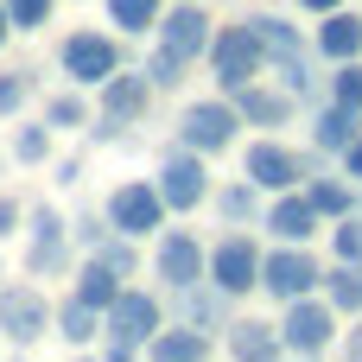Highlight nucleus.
Wrapping results in <instances>:
<instances>
[{
    "mask_svg": "<svg viewBox=\"0 0 362 362\" xmlns=\"http://www.w3.org/2000/svg\"><path fill=\"white\" fill-rule=\"evenodd\" d=\"M153 274H159V286H165V293H185V286L210 280V248H204L191 229H159Z\"/></svg>",
    "mask_w": 362,
    "mask_h": 362,
    "instance_id": "obj_5",
    "label": "nucleus"
},
{
    "mask_svg": "<svg viewBox=\"0 0 362 362\" xmlns=\"http://www.w3.org/2000/svg\"><path fill=\"white\" fill-rule=\"evenodd\" d=\"M344 350H350V356H362V325L350 331V337H344Z\"/></svg>",
    "mask_w": 362,
    "mask_h": 362,
    "instance_id": "obj_41",
    "label": "nucleus"
},
{
    "mask_svg": "<svg viewBox=\"0 0 362 362\" xmlns=\"http://www.w3.org/2000/svg\"><path fill=\"white\" fill-rule=\"evenodd\" d=\"M255 191H261V185H255L248 172H242V185L216 191V210H223V223H229V229H242V223H255V216H261V197H255Z\"/></svg>",
    "mask_w": 362,
    "mask_h": 362,
    "instance_id": "obj_26",
    "label": "nucleus"
},
{
    "mask_svg": "<svg viewBox=\"0 0 362 362\" xmlns=\"http://www.w3.org/2000/svg\"><path fill=\"white\" fill-rule=\"evenodd\" d=\"M45 153H51V121H38V127H19V134H13V159L45 165Z\"/></svg>",
    "mask_w": 362,
    "mask_h": 362,
    "instance_id": "obj_30",
    "label": "nucleus"
},
{
    "mask_svg": "<svg viewBox=\"0 0 362 362\" xmlns=\"http://www.w3.org/2000/svg\"><path fill=\"white\" fill-rule=\"evenodd\" d=\"M204 159H210V153L178 146V153L159 165V191H165V204H172V210H197V204L210 197V172H204Z\"/></svg>",
    "mask_w": 362,
    "mask_h": 362,
    "instance_id": "obj_14",
    "label": "nucleus"
},
{
    "mask_svg": "<svg viewBox=\"0 0 362 362\" xmlns=\"http://www.w3.org/2000/svg\"><path fill=\"white\" fill-rule=\"evenodd\" d=\"M165 331V312H159V299L153 293H140V286H127L115 305H108V356H134V350H153V337Z\"/></svg>",
    "mask_w": 362,
    "mask_h": 362,
    "instance_id": "obj_1",
    "label": "nucleus"
},
{
    "mask_svg": "<svg viewBox=\"0 0 362 362\" xmlns=\"http://www.w3.org/2000/svg\"><path fill=\"white\" fill-rule=\"evenodd\" d=\"M45 121H51V127H83L89 108H83V95H51V102H45Z\"/></svg>",
    "mask_w": 362,
    "mask_h": 362,
    "instance_id": "obj_33",
    "label": "nucleus"
},
{
    "mask_svg": "<svg viewBox=\"0 0 362 362\" xmlns=\"http://www.w3.org/2000/svg\"><path fill=\"white\" fill-rule=\"evenodd\" d=\"M25 95H32V70H6L0 76V115H19Z\"/></svg>",
    "mask_w": 362,
    "mask_h": 362,
    "instance_id": "obj_34",
    "label": "nucleus"
},
{
    "mask_svg": "<svg viewBox=\"0 0 362 362\" xmlns=\"http://www.w3.org/2000/svg\"><path fill=\"white\" fill-rule=\"evenodd\" d=\"M318 280H325V274H318V261L305 255V242H286V248H274V255L261 261V293L280 299V305L318 293Z\"/></svg>",
    "mask_w": 362,
    "mask_h": 362,
    "instance_id": "obj_8",
    "label": "nucleus"
},
{
    "mask_svg": "<svg viewBox=\"0 0 362 362\" xmlns=\"http://www.w3.org/2000/svg\"><path fill=\"white\" fill-rule=\"evenodd\" d=\"M235 127H242L235 95H229V102H191L185 121H178V146H191V153H223V146L235 140Z\"/></svg>",
    "mask_w": 362,
    "mask_h": 362,
    "instance_id": "obj_10",
    "label": "nucleus"
},
{
    "mask_svg": "<svg viewBox=\"0 0 362 362\" xmlns=\"http://www.w3.org/2000/svg\"><path fill=\"white\" fill-rule=\"evenodd\" d=\"M331 102H350V108H362V57L337 64V76H331Z\"/></svg>",
    "mask_w": 362,
    "mask_h": 362,
    "instance_id": "obj_31",
    "label": "nucleus"
},
{
    "mask_svg": "<svg viewBox=\"0 0 362 362\" xmlns=\"http://www.w3.org/2000/svg\"><path fill=\"white\" fill-rule=\"evenodd\" d=\"M121 280H127V274H121L115 261H102V255H89V261H83V274H76V299H89V305H102V312H108V305H115V299L127 293Z\"/></svg>",
    "mask_w": 362,
    "mask_h": 362,
    "instance_id": "obj_21",
    "label": "nucleus"
},
{
    "mask_svg": "<svg viewBox=\"0 0 362 362\" xmlns=\"http://www.w3.org/2000/svg\"><path fill=\"white\" fill-rule=\"evenodd\" d=\"M261 261H267V255H261L248 235H223V242L210 248V280H216L229 299H242L248 286H261Z\"/></svg>",
    "mask_w": 362,
    "mask_h": 362,
    "instance_id": "obj_13",
    "label": "nucleus"
},
{
    "mask_svg": "<svg viewBox=\"0 0 362 362\" xmlns=\"http://www.w3.org/2000/svg\"><path fill=\"white\" fill-rule=\"evenodd\" d=\"M153 89H159V83H153V70H115V76L95 89V95H102V102H95V108H102V121H89V140H121V127L146 115Z\"/></svg>",
    "mask_w": 362,
    "mask_h": 362,
    "instance_id": "obj_2",
    "label": "nucleus"
},
{
    "mask_svg": "<svg viewBox=\"0 0 362 362\" xmlns=\"http://www.w3.org/2000/svg\"><path fill=\"white\" fill-rule=\"evenodd\" d=\"M331 242H337V261H362V223L356 216H337V235Z\"/></svg>",
    "mask_w": 362,
    "mask_h": 362,
    "instance_id": "obj_36",
    "label": "nucleus"
},
{
    "mask_svg": "<svg viewBox=\"0 0 362 362\" xmlns=\"http://www.w3.org/2000/svg\"><path fill=\"white\" fill-rule=\"evenodd\" d=\"M299 6H305V13H318V19H325V13H337V6H344V0H299Z\"/></svg>",
    "mask_w": 362,
    "mask_h": 362,
    "instance_id": "obj_39",
    "label": "nucleus"
},
{
    "mask_svg": "<svg viewBox=\"0 0 362 362\" xmlns=\"http://www.w3.org/2000/svg\"><path fill=\"white\" fill-rule=\"evenodd\" d=\"M13 223H19V204H13V197H0V235H13Z\"/></svg>",
    "mask_w": 362,
    "mask_h": 362,
    "instance_id": "obj_38",
    "label": "nucleus"
},
{
    "mask_svg": "<svg viewBox=\"0 0 362 362\" xmlns=\"http://www.w3.org/2000/svg\"><path fill=\"white\" fill-rule=\"evenodd\" d=\"M242 172H248L261 191H293V185L318 178V153H293V146H280V140H255L248 159H242Z\"/></svg>",
    "mask_w": 362,
    "mask_h": 362,
    "instance_id": "obj_6",
    "label": "nucleus"
},
{
    "mask_svg": "<svg viewBox=\"0 0 362 362\" xmlns=\"http://www.w3.org/2000/svg\"><path fill=\"white\" fill-rule=\"evenodd\" d=\"M318 223H325V210L312 204V191H305V197H299V191H280V204L267 210V229H274L280 242H312Z\"/></svg>",
    "mask_w": 362,
    "mask_h": 362,
    "instance_id": "obj_16",
    "label": "nucleus"
},
{
    "mask_svg": "<svg viewBox=\"0 0 362 362\" xmlns=\"http://www.w3.org/2000/svg\"><path fill=\"white\" fill-rule=\"evenodd\" d=\"M248 25L261 32V45H267V57H274L280 70H286V64H312V57H305V45H299V32H293L286 19H274V13H255Z\"/></svg>",
    "mask_w": 362,
    "mask_h": 362,
    "instance_id": "obj_22",
    "label": "nucleus"
},
{
    "mask_svg": "<svg viewBox=\"0 0 362 362\" xmlns=\"http://www.w3.org/2000/svg\"><path fill=\"white\" fill-rule=\"evenodd\" d=\"M51 6H57V0H6V13H13L19 32H45V25H51Z\"/></svg>",
    "mask_w": 362,
    "mask_h": 362,
    "instance_id": "obj_32",
    "label": "nucleus"
},
{
    "mask_svg": "<svg viewBox=\"0 0 362 362\" xmlns=\"http://www.w3.org/2000/svg\"><path fill=\"white\" fill-rule=\"evenodd\" d=\"M159 19H165V0H108V25L115 32L146 38V32H159Z\"/></svg>",
    "mask_w": 362,
    "mask_h": 362,
    "instance_id": "obj_24",
    "label": "nucleus"
},
{
    "mask_svg": "<svg viewBox=\"0 0 362 362\" xmlns=\"http://www.w3.org/2000/svg\"><path fill=\"white\" fill-rule=\"evenodd\" d=\"M165 191H159V178L153 185H140V178H127V185H115V197H108V223L121 229V235H134V242H146L153 229H165Z\"/></svg>",
    "mask_w": 362,
    "mask_h": 362,
    "instance_id": "obj_7",
    "label": "nucleus"
},
{
    "mask_svg": "<svg viewBox=\"0 0 362 362\" xmlns=\"http://www.w3.org/2000/svg\"><path fill=\"white\" fill-rule=\"evenodd\" d=\"M325 299L337 312H362V261H344L337 274H325Z\"/></svg>",
    "mask_w": 362,
    "mask_h": 362,
    "instance_id": "obj_28",
    "label": "nucleus"
},
{
    "mask_svg": "<svg viewBox=\"0 0 362 362\" xmlns=\"http://www.w3.org/2000/svg\"><path fill=\"white\" fill-rule=\"evenodd\" d=\"M280 337H286V356H325L331 337H337V305H331V299H312V293L293 299Z\"/></svg>",
    "mask_w": 362,
    "mask_h": 362,
    "instance_id": "obj_9",
    "label": "nucleus"
},
{
    "mask_svg": "<svg viewBox=\"0 0 362 362\" xmlns=\"http://www.w3.org/2000/svg\"><path fill=\"white\" fill-rule=\"evenodd\" d=\"M70 235H76V248H102V242H108V235H115V223H108V210H102V216H95V210H89V216H83V223H76V229H70Z\"/></svg>",
    "mask_w": 362,
    "mask_h": 362,
    "instance_id": "obj_35",
    "label": "nucleus"
},
{
    "mask_svg": "<svg viewBox=\"0 0 362 362\" xmlns=\"http://www.w3.org/2000/svg\"><path fill=\"white\" fill-rule=\"evenodd\" d=\"M344 178H356V185H362V140L344 153Z\"/></svg>",
    "mask_w": 362,
    "mask_h": 362,
    "instance_id": "obj_37",
    "label": "nucleus"
},
{
    "mask_svg": "<svg viewBox=\"0 0 362 362\" xmlns=\"http://www.w3.org/2000/svg\"><path fill=\"white\" fill-rule=\"evenodd\" d=\"M57 70L76 83V89H102L115 70H121V45L108 32H70L57 45Z\"/></svg>",
    "mask_w": 362,
    "mask_h": 362,
    "instance_id": "obj_4",
    "label": "nucleus"
},
{
    "mask_svg": "<svg viewBox=\"0 0 362 362\" xmlns=\"http://www.w3.org/2000/svg\"><path fill=\"white\" fill-rule=\"evenodd\" d=\"M13 32H19V25H13V13H6V0H0V45H6Z\"/></svg>",
    "mask_w": 362,
    "mask_h": 362,
    "instance_id": "obj_40",
    "label": "nucleus"
},
{
    "mask_svg": "<svg viewBox=\"0 0 362 362\" xmlns=\"http://www.w3.org/2000/svg\"><path fill=\"white\" fill-rule=\"evenodd\" d=\"M362 140V108H350V102H331L318 121H312V146L318 153H350Z\"/></svg>",
    "mask_w": 362,
    "mask_h": 362,
    "instance_id": "obj_17",
    "label": "nucleus"
},
{
    "mask_svg": "<svg viewBox=\"0 0 362 362\" xmlns=\"http://www.w3.org/2000/svg\"><path fill=\"white\" fill-rule=\"evenodd\" d=\"M153 356H159V362H204V356H210V337H204L197 325L159 331V337H153Z\"/></svg>",
    "mask_w": 362,
    "mask_h": 362,
    "instance_id": "obj_25",
    "label": "nucleus"
},
{
    "mask_svg": "<svg viewBox=\"0 0 362 362\" xmlns=\"http://www.w3.org/2000/svg\"><path fill=\"white\" fill-rule=\"evenodd\" d=\"M318 51L331 57V64H350L362 57V13H325V25H318Z\"/></svg>",
    "mask_w": 362,
    "mask_h": 362,
    "instance_id": "obj_20",
    "label": "nucleus"
},
{
    "mask_svg": "<svg viewBox=\"0 0 362 362\" xmlns=\"http://www.w3.org/2000/svg\"><path fill=\"white\" fill-rule=\"evenodd\" d=\"M45 325H57V312L45 305V293L38 286H25V280H13V286H0V331H6V344H38L45 337Z\"/></svg>",
    "mask_w": 362,
    "mask_h": 362,
    "instance_id": "obj_11",
    "label": "nucleus"
},
{
    "mask_svg": "<svg viewBox=\"0 0 362 362\" xmlns=\"http://www.w3.org/2000/svg\"><path fill=\"white\" fill-rule=\"evenodd\" d=\"M70 229H64V216L57 210H32V248H25V267L38 274V280H51V274H64L70 267Z\"/></svg>",
    "mask_w": 362,
    "mask_h": 362,
    "instance_id": "obj_15",
    "label": "nucleus"
},
{
    "mask_svg": "<svg viewBox=\"0 0 362 362\" xmlns=\"http://www.w3.org/2000/svg\"><path fill=\"white\" fill-rule=\"evenodd\" d=\"M146 70H153V83H159V89H178V83H185V70H191V57H178V51H165V45L153 38V57H146Z\"/></svg>",
    "mask_w": 362,
    "mask_h": 362,
    "instance_id": "obj_29",
    "label": "nucleus"
},
{
    "mask_svg": "<svg viewBox=\"0 0 362 362\" xmlns=\"http://www.w3.org/2000/svg\"><path fill=\"white\" fill-rule=\"evenodd\" d=\"M229 356L274 362V356H286V337H280L274 325H261V318H242V325H229Z\"/></svg>",
    "mask_w": 362,
    "mask_h": 362,
    "instance_id": "obj_19",
    "label": "nucleus"
},
{
    "mask_svg": "<svg viewBox=\"0 0 362 362\" xmlns=\"http://www.w3.org/2000/svg\"><path fill=\"white\" fill-rule=\"evenodd\" d=\"M210 70H216V83L235 95L242 83H255L261 70H267V45H261V32L242 19V25H216V45H210Z\"/></svg>",
    "mask_w": 362,
    "mask_h": 362,
    "instance_id": "obj_3",
    "label": "nucleus"
},
{
    "mask_svg": "<svg viewBox=\"0 0 362 362\" xmlns=\"http://www.w3.org/2000/svg\"><path fill=\"white\" fill-rule=\"evenodd\" d=\"M305 191H312V204H318L325 216H350V210H356V178L344 185V178H325V172H318V178H305Z\"/></svg>",
    "mask_w": 362,
    "mask_h": 362,
    "instance_id": "obj_27",
    "label": "nucleus"
},
{
    "mask_svg": "<svg viewBox=\"0 0 362 362\" xmlns=\"http://www.w3.org/2000/svg\"><path fill=\"white\" fill-rule=\"evenodd\" d=\"M57 331H64V337H70V344H95V331H108V312H102V305H89V299H76V293H70V299H64V305H57Z\"/></svg>",
    "mask_w": 362,
    "mask_h": 362,
    "instance_id": "obj_23",
    "label": "nucleus"
},
{
    "mask_svg": "<svg viewBox=\"0 0 362 362\" xmlns=\"http://www.w3.org/2000/svg\"><path fill=\"white\" fill-rule=\"evenodd\" d=\"M235 108H242V121H255V127H286V121H293V89L280 95V89L242 83V89H235Z\"/></svg>",
    "mask_w": 362,
    "mask_h": 362,
    "instance_id": "obj_18",
    "label": "nucleus"
},
{
    "mask_svg": "<svg viewBox=\"0 0 362 362\" xmlns=\"http://www.w3.org/2000/svg\"><path fill=\"white\" fill-rule=\"evenodd\" d=\"M165 51H178V57H210V45H216V25H210V13H204V0H178L165 19H159V32H153Z\"/></svg>",
    "mask_w": 362,
    "mask_h": 362,
    "instance_id": "obj_12",
    "label": "nucleus"
}]
</instances>
